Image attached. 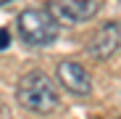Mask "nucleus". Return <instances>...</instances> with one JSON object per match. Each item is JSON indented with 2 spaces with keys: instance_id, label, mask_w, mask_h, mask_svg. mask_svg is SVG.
<instances>
[{
  "instance_id": "1",
  "label": "nucleus",
  "mask_w": 121,
  "mask_h": 119,
  "mask_svg": "<svg viewBox=\"0 0 121 119\" xmlns=\"http://www.w3.org/2000/svg\"><path fill=\"white\" fill-rule=\"evenodd\" d=\"M16 98L26 111H34V114H50L60 103L58 87L45 71L24 74L18 79V85H16Z\"/></svg>"
},
{
  "instance_id": "2",
  "label": "nucleus",
  "mask_w": 121,
  "mask_h": 119,
  "mask_svg": "<svg viewBox=\"0 0 121 119\" xmlns=\"http://www.w3.org/2000/svg\"><path fill=\"white\" fill-rule=\"evenodd\" d=\"M18 34L26 45L32 48H45L50 43H55V37L60 32V24L48 13V8H26L18 13Z\"/></svg>"
},
{
  "instance_id": "3",
  "label": "nucleus",
  "mask_w": 121,
  "mask_h": 119,
  "mask_svg": "<svg viewBox=\"0 0 121 119\" xmlns=\"http://www.w3.org/2000/svg\"><path fill=\"white\" fill-rule=\"evenodd\" d=\"M48 13L63 27H74L90 21L97 13V3L95 0H50L48 3Z\"/></svg>"
},
{
  "instance_id": "4",
  "label": "nucleus",
  "mask_w": 121,
  "mask_h": 119,
  "mask_svg": "<svg viewBox=\"0 0 121 119\" xmlns=\"http://www.w3.org/2000/svg\"><path fill=\"white\" fill-rule=\"evenodd\" d=\"M121 48V24L118 21H108L103 24L87 43V53L95 61H108L111 56H116Z\"/></svg>"
},
{
  "instance_id": "5",
  "label": "nucleus",
  "mask_w": 121,
  "mask_h": 119,
  "mask_svg": "<svg viewBox=\"0 0 121 119\" xmlns=\"http://www.w3.org/2000/svg\"><path fill=\"white\" fill-rule=\"evenodd\" d=\"M55 74H58L60 87H66L71 95H82L84 98V95L92 93V77H90V71L82 64H76V61H60L58 69H55Z\"/></svg>"
},
{
  "instance_id": "6",
  "label": "nucleus",
  "mask_w": 121,
  "mask_h": 119,
  "mask_svg": "<svg viewBox=\"0 0 121 119\" xmlns=\"http://www.w3.org/2000/svg\"><path fill=\"white\" fill-rule=\"evenodd\" d=\"M8 48V29H0V50Z\"/></svg>"
},
{
  "instance_id": "7",
  "label": "nucleus",
  "mask_w": 121,
  "mask_h": 119,
  "mask_svg": "<svg viewBox=\"0 0 121 119\" xmlns=\"http://www.w3.org/2000/svg\"><path fill=\"white\" fill-rule=\"evenodd\" d=\"M8 3H13V0H0V5H8Z\"/></svg>"
}]
</instances>
